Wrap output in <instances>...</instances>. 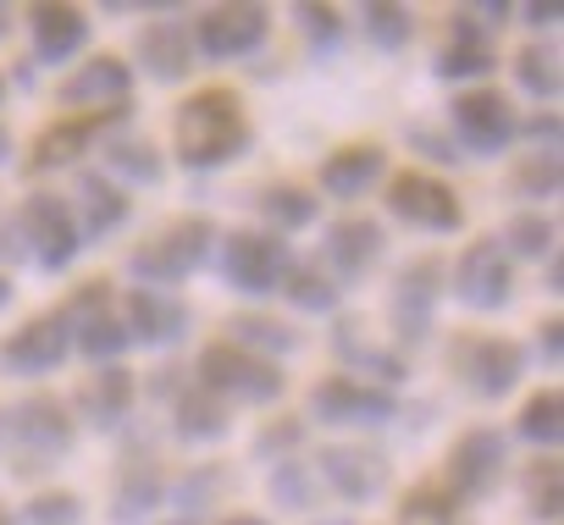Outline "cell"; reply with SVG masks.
<instances>
[{
  "label": "cell",
  "mask_w": 564,
  "mask_h": 525,
  "mask_svg": "<svg viewBox=\"0 0 564 525\" xmlns=\"http://www.w3.org/2000/svg\"><path fill=\"white\" fill-rule=\"evenodd\" d=\"M172 150L188 172H221V166L243 161L254 150V128H249L243 100L232 89H221V84L194 89L172 111Z\"/></svg>",
  "instance_id": "cell-1"
},
{
  "label": "cell",
  "mask_w": 564,
  "mask_h": 525,
  "mask_svg": "<svg viewBox=\"0 0 564 525\" xmlns=\"http://www.w3.org/2000/svg\"><path fill=\"white\" fill-rule=\"evenodd\" d=\"M84 254L78 216L62 194H29L12 221H0V260H29L34 272H67Z\"/></svg>",
  "instance_id": "cell-2"
},
{
  "label": "cell",
  "mask_w": 564,
  "mask_h": 525,
  "mask_svg": "<svg viewBox=\"0 0 564 525\" xmlns=\"http://www.w3.org/2000/svg\"><path fill=\"white\" fill-rule=\"evenodd\" d=\"M0 437H7V448L18 453L23 475H40V470H51L56 459H67L78 448V420L62 398L29 393L12 409H0Z\"/></svg>",
  "instance_id": "cell-3"
},
{
  "label": "cell",
  "mask_w": 564,
  "mask_h": 525,
  "mask_svg": "<svg viewBox=\"0 0 564 525\" xmlns=\"http://www.w3.org/2000/svg\"><path fill=\"white\" fill-rule=\"evenodd\" d=\"M216 221L210 216H177V221H166L155 238H144L133 254H128V277L139 283V288H177V283H188L205 260H210V249H216Z\"/></svg>",
  "instance_id": "cell-4"
},
{
  "label": "cell",
  "mask_w": 564,
  "mask_h": 525,
  "mask_svg": "<svg viewBox=\"0 0 564 525\" xmlns=\"http://www.w3.org/2000/svg\"><path fill=\"white\" fill-rule=\"evenodd\" d=\"M194 382L205 393H216L221 404H276L289 393V376H282L276 360H260L232 343H205L194 360Z\"/></svg>",
  "instance_id": "cell-5"
},
{
  "label": "cell",
  "mask_w": 564,
  "mask_h": 525,
  "mask_svg": "<svg viewBox=\"0 0 564 525\" xmlns=\"http://www.w3.org/2000/svg\"><path fill=\"white\" fill-rule=\"evenodd\" d=\"M216 249H221V283L243 299H271L294 266V249L271 238L265 227H238V232L216 238Z\"/></svg>",
  "instance_id": "cell-6"
},
{
  "label": "cell",
  "mask_w": 564,
  "mask_h": 525,
  "mask_svg": "<svg viewBox=\"0 0 564 525\" xmlns=\"http://www.w3.org/2000/svg\"><path fill=\"white\" fill-rule=\"evenodd\" d=\"M443 277L448 266L437 254H415L410 266H399L393 288H388V327L399 349H421L437 327V305H443Z\"/></svg>",
  "instance_id": "cell-7"
},
{
  "label": "cell",
  "mask_w": 564,
  "mask_h": 525,
  "mask_svg": "<svg viewBox=\"0 0 564 525\" xmlns=\"http://www.w3.org/2000/svg\"><path fill=\"white\" fill-rule=\"evenodd\" d=\"M443 294H454L476 316H498L514 305V260L498 249V238H470L443 277Z\"/></svg>",
  "instance_id": "cell-8"
},
{
  "label": "cell",
  "mask_w": 564,
  "mask_h": 525,
  "mask_svg": "<svg viewBox=\"0 0 564 525\" xmlns=\"http://www.w3.org/2000/svg\"><path fill=\"white\" fill-rule=\"evenodd\" d=\"M62 316H67V332H73V354H84L89 365H122V354L133 349L111 283L73 288V299L62 305Z\"/></svg>",
  "instance_id": "cell-9"
},
{
  "label": "cell",
  "mask_w": 564,
  "mask_h": 525,
  "mask_svg": "<svg viewBox=\"0 0 564 525\" xmlns=\"http://www.w3.org/2000/svg\"><path fill=\"white\" fill-rule=\"evenodd\" d=\"M448 371L476 398H509L525 376V349L514 338H498V332H465L448 349Z\"/></svg>",
  "instance_id": "cell-10"
},
{
  "label": "cell",
  "mask_w": 564,
  "mask_h": 525,
  "mask_svg": "<svg viewBox=\"0 0 564 525\" xmlns=\"http://www.w3.org/2000/svg\"><path fill=\"white\" fill-rule=\"evenodd\" d=\"M514 122H520V111L509 106V95H498L487 84L481 89H459L454 106H448V139H454V150L481 155V161H498L514 144Z\"/></svg>",
  "instance_id": "cell-11"
},
{
  "label": "cell",
  "mask_w": 564,
  "mask_h": 525,
  "mask_svg": "<svg viewBox=\"0 0 564 525\" xmlns=\"http://www.w3.org/2000/svg\"><path fill=\"white\" fill-rule=\"evenodd\" d=\"M388 216L399 221V227H410V232H432V238H448V232H459L465 227V205H459V194L443 183V177H432V172H399V177H388Z\"/></svg>",
  "instance_id": "cell-12"
},
{
  "label": "cell",
  "mask_w": 564,
  "mask_h": 525,
  "mask_svg": "<svg viewBox=\"0 0 564 525\" xmlns=\"http://www.w3.org/2000/svg\"><path fill=\"white\" fill-rule=\"evenodd\" d=\"M503 470H509V442H503V431L470 426V431L454 437V448H448V459H443V486H448L459 503H481V497L498 492Z\"/></svg>",
  "instance_id": "cell-13"
},
{
  "label": "cell",
  "mask_w": 564,
  "mask_h": 525,
  "mask_svg": "<svg viewBox=\"0 0 564 525\" xmlns=\"http://www.w3.org/2000/svg\"><path fill=\"white\" fill-rule=\"evenodd\" d=\"M388 254V227L371 221V216H338L322 227V260L316 266L338 283V288H355L366 283Z\"/></svg>",
  "instance_id": "cell-14"
},
{
  "label": "cell",
  "mask_w": 564,
  "mask_h": 525,
  "mask_svg": "<svg viewBox=\"0 0 564 525\" xmlns=\"http://www.w3.org/2000/svg\"><path fill=\"white\" fill-rule=\"evenodd\" d=\"M311 420L322 426H355V431H377L388 420H399V393L371 387L360 376H322L311 387Z\"/></svg>",
  "instance_id": "cell-15"
},
{
  "label": "cell",
  "mask_w": 564,
  "mask_h": 525,
  "mask_svg": "<svg viewBox=\"0 0 564 525\" xmlns=\"http://www.w3.org/2000/svg\"><path fill=\"white\" fill-rule=\"evenodd\" d=\"M73 354V332L62 310L29 316L12 338H0V376H18V382H40L51 371H62Z\"/></svg>",
  "instance_id": "cell-16"
},
{
  "label": "cell",
  "mask_w": 564,
  "mask_h": 525,
  "mask_svg": "<svg viewBox=\"0 0 564 525\" xmlns=\"http://www.w3.org/2000/svg\"><path fill=\"white\" fill-rule=\"evenodd\" d=\"M188 34H194V56L243 62V56H254L271 40V12L249 7V0H238V7H210V12H199V23Z\"/></svg>",
  "instance_id": "cell-17"
},
{
  "label": "cell",
  "mask_w": 564,
  "mask_h": 525,
  "mask_svg": "<svg viewBox=\"0 0 564 525\" xmlns=\"http://www.w3.org/2000/svg\"><path fill=\"white\" fill-rule=\"evenodd\" d=\"M311 470H316V481H327L333 497H344V503H377V497L388 492V481H393L388 453H382V448H366V442H327Z\"/></svg>",
  "instance_id": "cell-18"
},
{
  "label": "cell",
  "mask_w": 564,
  "mask_h": 525,
  "mask_svg": "<svg viewBox=\"0 0 564 525\" xmlns=\"http://www.w3.org/2000/svg\"><path fill=\"white\" fill-rule=\"evenodd\" d=\"M56 100L73 111V117H89V111H128L133 100V67L111 51L89 56L84 67H73L62 84H56Z\"/></svg>",
  "instance_id": "cell-19"
},
{
  "label": "cell",
  "mask_w": 564,
  "mask_h": 525,
  "mask_svg": "<svg viewBox=\"0 0 564 525\" xmlns=\"http://www.w3.org/2000/svg\"><path fill=\"white\" fill-rule=\"evenodd\" d=\"M333 354L344 360V376H360L371 387L393 393L399 382H410V360L393 343H377L366 332V321H355V316H333Z\"/></svg>",
  "instance_id": "cell-20"
},
{
  "label": "cell",
  "mask_w": 564,
  "mask_h": 525,
  "mask_svg": "<svg viewBox=\"0 0 564 525\" xmlns=\"http://www.w3.org/2000/svg\"><path fill=\"white\" fill-rule=\"evenodd\" d=\"M122 310V327H128V343L133 349H172L188 338V305L166 288H128V299L117 305Z\"/></svg>",
  "instance_id": "cell-21"
},
{
  "label": "cell",
  "mask_w": 564,
  "mask_h": 525,
  "mask_svg": "<svg viewBox=\"0 0 564 525\" xmlns=\"http://www.w3.org/2000/svg\"><path fill=\"white\" fill-rule=\"evenodd\" d=\"M128 111H89V117H56L40 139H34V155H29V172H56V166H73L78 155H89L111 128H122Z\"/></svg>",
  "instance_id": "cell-22"
},
{
  "label": "cell",
  "mask_w": 564,
  "mask_h": 525,
  "mask_svg": "<svg viewBox=\"0 0 564 525\" xmlns=\"http://www.w3.org/2000/svg\"><path fill=\"white\" fill-rule=\"evenodd\" d=\"M133 56H139V67H144V78H155V84H183L188 73H194V34H188V23L183 18H155V23H144L139 34H133Z\"/></svg>",
  "instance_id": "cell-23"
},
{
  "label": "cell",
  "mask_w": 564,
  "mask_h": 525,
  "mask_svg": "<svg viewBox=\"0 0 564 525\" xmlns=\"http://www.w3.org/2000/svg\"><path fill=\"white\" fill-rule=\"evenodd\" d=\"M492 67H498L492 29H481L476 12H454V18H448V40H443L432 73H437L443 84H481Z\"/></svg>",
  "instance_id": "cell-24"
},
{
  "label": "cell",
  "mask_w": 564,
  "mask_h": 525,
  "mask_svg": "<svg viewBox=\"0 0 564 525\" xmlns=\"http://www.w3.org/2000/svg\"><path fill=\"white\" fill-rule=\"evenodd\" d=\"M29 40L45 67H67L89 45V12L67 7V0H40V7H29Z\"/></svg>",
  "instance_id": "cell-25"
},
{
  "label": "cell",
  "mask_w": 564,
  "mask_h": 525,
  "mask_svg": "<svg viewBox=\"0 0 564 525\" xmlns=\"http://www.w3.org/2000/svg\"><path fill=\"white\" fill-rule=\"evenodd\" d=\"M166 475H161V464L150 459V453H128L122 464H117V486H111V525H144V519H155V508H166Z\"/></svg>",
  "instance_id": "cell-26"
},
{
  "label": "cell",
  "mask_w": 564,
  "mask_h": 525,
  "mask_svg": "<svg viewBox=\"0 0 564 525\" xmlns=\"http://www.w3.org/2000/svg\"><path fill=\"white\" fill-rule=\"evenodd\" d=\"M316 183H322V194H333V199H366L377 183H388V150H382L377 139H366V144H338V150L322 161Z\"/></svg>",
  "instance_id": "cell-27"
},
{
  "label": "cell",
  "mask_w": 564,
  "mask_h": 525,
  "mask_svg": "<svg viewBox=\"0 0 564 525\" xmlns=\"http://www.w3.org/2000/svg\"><path fill=\"white\" fill-rule=\"evenodd\" d=\"M133 398H139V382H133L128 365H95L73 404L95 431H122V420L133 415Z\"/></svg>",
  "instance_id": "cell-28"
},
{
  "label": "cell",
  "mask_w": 564,
  "mask_h": 525,
  "mask_svg": "<svg viewBox=\"0 0 564 525\" xmlns=\"http://www.w3.org/2000/svg\"><path fill=\"white\" fill-rule=\"evenodd\" d=\"M73 216H78L84 243H89V238H111V232L128 227L133 199H128V188H117L106 172H78V205H73Z\"/></svg>",
  "instance_id": "cell-29"
},
{
  "label": "cell",
  "mask_w": 564,
  "mask_h": 525,
  "mask_svg": "<svg viewBox=\"0 0 564 525\" xmlns=\"http://www.w3.org/2000/svg\"><path fill=\"white\" fill-rule=\"evenodd\" d=\"M172 431L183 442H221L232 431V404H221L216 393H205L199 382H183L172 393Z\"/></svg>",
  "instance_id": "cell-30"
},
{
  "label": "cell",
  "mask_w": 564,
  "mask_h": 525,
  "mask_svg": "<svg viewBox=\"0 0 564 525\" xmlns=\"http://www.w3.org/2000/svg\"><path fill=\"white\" fill-rule=\"evenodd\" d=\"M100 172L117 188H155L166 177V161L150 139H100Z\"/></svg>",
  "instance_id": "cell-31"
},
{
  "label": "cell",
  "mask_w": 564,
  "mask_h": 525,
  "mask_svg": "<svg viewBox=\"0 0 564 525\" xmlns=\"http://www.w3.org/2000/svg\"><path fill=\"white\" fill-rule=\"evenodd\" d=\"M254 210H260V221H265V232H271V238H289V232L316 227L322 199H316L311 188H300V183H265V188H260V199H254Z\"/></svg>",
  "instance_id": "cell-32"
},
{
  "label": "cell",
  "mask_w": 564,
  "mask_h": 525,
  "mask_svg": "<svg viewBox=\"0 0 564 525\" xmlns=\"http://www.w3.org/2000/svg\"><path fill=\"white\" fill-rule=\"evenodd\" d=\"M520 497H525V519L558 525V514H564V464H558V453H536L520 470Z\"/></svg>",
  "instance_id": "cell-33"
},
{
  "label": "cell",
  "mask_w": 564,
  "mask_h": 525,
  "mask_svg": "<svg viewBox=\"0 0 564 525\" xmlns=\"http://www.w3.org/2000/svg\"><path fill=\"white\" fill-rule=\"evenodd\" d=\"M221 343L249 349V354H260V360H282V354H294L305 338H300L289 321H276V316H232Z\"/></svg>",
  "instance_id": "cell-34"
},
{
  "label": "cell",
  "mask_w": 564,
  "mask_h": 525,
  "mask_svg": "<svg viewBox=\"0 0 564 525\" xmlns=\"http://www.w3.org/2000/svg\"><path fill=\"white\" fill-rule=\"evenodd\" d=\"M276 294L289 299L294 310H305V316H338V299H344V288L316 266V260H294Z\"/></svg>",
  "instance_id": "cell-35"
},
{
  "label": "cell",
  "mask_w": 564,
  "mask_h": 525,
  "mask_svg": "<svg viewBox=\"0 0 564 525\" xmlns=\"http://www.w3.org/2000/svg\"><path fill=\"white\" fill-rule=\"evenodd\" d=\"M498 249L509 260H547L558 249V221L542 216V210H514L498 232Z\"/></svg>",
  "instance_id": "cell-36"
},
{
  "label": "cell",
  "mask_w": 564,
  "mask_h": 525,
  "mask_svg": "<svg viewBox=\"0 0 564 525\" xmlns=\"http://www.w3.org/2000/svg\"><path fill=\"white\" fill-rule=\"evenodd\" d=\"M514 431H520L536 453H558V442H564V393H558V387L531 393V398L520 404Z\"/></svg>",
  "instance_id": "cell-37"
},
{
  "label": "cell",
  "mask_w": 564,
  "mask_h": 525,
  "mask_svg": "<svg viewBox=\"0 0 564 525\" xmlns=\"http://www.w3.org/2000/svg\"><path fill=\"white\" fill-rule=\"evenodd\" d=\"M360 34L382 56H399L415 40V12L410 7H393V0H366V7H360Z\"/></svg>",
  "instance_id": "cell-38"
},
{
  "label": "cell",
  "mask_w": 564,
  "mask_h": 525,
  "mask_svg": "<svg viewBox=\"0 0 564 525\" xmlns=\"http://www.w3.org/2000/svg\"><path fill=\"white\" fill-rule=\"evenodd\" d=\"M558 188H564V161H558V150H531V155H520L514 172H509V194L525 199L531 210H536L542 199H558Z\"/></svg>",
  "instance_id": "cell-39"
},
{
  "label": "cell",
  "mask_w": 564,
  "mask_h": 525,
  "mask_svg": "<svg viewBox=\"0 0 564 525\" xmlns=\"http://www.w3.org/2000/svg\"><path fill=\"white\" fill-rule=\"evenodd\" d=\"M393 525H465V519H459V497L443 481H421L399 497Z\"/></svg>",
  "instance_id": "cell-40"
},
{
  "label": "cell",
  "mask_w": 564,
  "mask_h": 525,
  "mask_svg": "<svg viewBox=\"0 0 564 525\" xmlns=\"http://www.w3.org/2000/svg\"><path fill=\"white\" fill-rule=\"evenodd\" d=\"M316 470L294 453V459H276L271 470H265V492H271V503L276 508H289V514H305V508H316Z\"/></svg>",
  "instance_id": "cell-41"
},
{
  "label": "cell",
  "mask_w": 564,
  "mask_h": 525,
  "mask_svg": "<svg viewBox=\"0 0 564 525\" xmlns=\"http://www.w3.org/2000/svg\"><path fill=\"white\" fill-rule=\"evenodd\" d=\"M514 84H520L536 106H553L558 89H564L558 51H553V45H525V51H514Z\"/></svg>",
  "instance_id": "cell-42"
},
{
  "label": "cell",
  "mask_w": 564,
  "mask_h": 525,
  "mask_svg": "<svg viewBox=\"0 0 564 525\" xmlns=\"http://www.w3.org/2000/svg\"><path fill=\"white\" fill-rule=\"evenodd\" d=\"M294 23H300V34H305V45H311L316 56H333V51L344 45V12H338V7H322V0H300V7H294Z\"/></svg>",
  "instance_id": "cell-43"
},
{
  "label": "cell",
  "mask_w": 564,
  "mask_h": 525,
  "mask_svg": "<svg viewBox=\"0 0 564 525\" xmlns=\"http://www.w3.org/2000/svg\"><path fill=\"white\" fill-rule=\"evenodd\" d=\"M221 481H227V475H221L216 464H194V470H188L177 486H166V497H172L177 519H199V514L210 508V497L221 492Z\"/></svg>",
  "instance_id": "cell-44"
},
{
  "label": "cell",
  "mask_w": 564,
  "mask_h": 525,
  "mask_svg": "<svg viewBox=\"0 0 564 525\" xmlns=\"http://www.w3.org/2000/svg\"><path fill=\"white\" fill-rule=\"evenodd\" d=\"M23 525H84V497L67 492V486H51V492L29 497Z\"/></svg>",
  "instance_id": "cell-45"
},
{
  "label": "cell",
  "mask_w": 564,
  "mask_h": 525,
  "mask_svg": "<svg viewBox=\"0 0 564 525\" xmlns=\"http://www.w3.org/2000/svg\"><path fill=\"white\" fill-rule=\"evenodd\" d=\"M300 442H305V420L282 415V420H271V426H260V431H254V459H260V464L294 459V448H300Z\"/></svg>",
  "instance_id": "cell-46"
},
{
  "label": "cell",
  "mask_w": 564,
  "mask_h": 525,
  "mask_svg": "<svg viewBox=\"0 0 564 525\" xmlns=\"http://www.w3.org/2000/svg\"><path fill=\"white\" fill-rule=\"evenodd\" d=\"M514 139H531L536 150H558V111H536L514 122Z\"/></svg>",
  "instance_id": "cell-47"
},
{
  "label": "cell",
  "mask_w": 564,
  "mask_h": 525,
  "mask_svg": "<svg viewBox=\"0 0 564 525\" xmlns=\"http://www.w3.org/2000/svg\"><path fill=\"white\" fill-rule=\"evenodd\" d=\"M410 144H415L426 161H437V166H454V161H459L454 139H443V133H432V128H410Z\"/></svg>",
  "instance_id": "cell-48"
},
{
  "label": "cell",
  "mask_w": 564,
  "mask_h": 525,
  "mask_svg": "<svg viewBox=\"0 0 564 525\" xmlns=\"http://www.w3.org/2000/svg\"><path fill=\"white\" fill-rule=\"evenodd\" d=\"M531 349H536V360H542V365H558V360H564V321H558V316H547V321L536 327V343H531Z\"/></svg>",
  "instance_id": "cell-49"
},
{
  "label": "cell",
  "mask_w": 564,
  "mask_h": 525,
  "mask_svg": "<svg viewBox=\"0 0 564 525\" xmlns=\"http://www.w3.org/2000/svg\"><path fill=\"white\" fill-rule=\"evenodd\" d=\"M520 18L542 34V29H558V18H564V12H558V0H531V7H520Z\"/></svg>",
  "instance_id": "cell-50"
},
{
  "label": "cell",
  "mask_w": 564,
  "mask_h": 525,
  "mask_svg": "<svg viewBox=\"0 0 564 525\" xmlns=\"http://www.w3.org/2000/svg\"><path fill=\"white\" fill-rule=\"evenodd\" d=\"M547 294H564V254H547Z\"/></svg>",
  "instance_id": "cell-51"
},
{
  "label": "cell",
  "mask_w": 564,
  "mask_h": 525,
  "mask_svg": "<svg viewBox=\"0 0 564 525\" xmlns=\"http://www.w3.org/2000/svg\"><path fill=\"white\" fill-rule=\"evenodd\" d=\"M216 525H271V519H260V514H227V519H216Z\"/></svg>",
  "instance_id": "cell-52"
},
{
  "label": "cell",
  "mask_w": 564,
  "mask_h": 525,
  "mask_svg": "<svg viewBox=\"0 0 564 525\" xmlns=\"http://www.w3.org/2000/svg\"><path fill=\"white\" fill-rule=\"evenodd\" d=\"M12 294H18V288H12V277H7V272H0V310H7V305H12Z\"/></svg>",
  "instance_id": "cell-53"
},
{
  "label": "cell",
  "mask_w": 564,
  "mask_h": 525,
  "mask_svg": "<svg viewBox=\"0 0 564 525\" xmlns=\"http://www.w3.org/2000/svg\"><path fill=\"white\" fill-rule=\"evenodd\" d=\"M7 161H12V133L0 128V166H7Z\"/></svg>",
  "instance_id": "cell-54"
},
{
  "label": "cell",
  "mask_w": 564,
  "mask_h": 525,
  "mask_svg": "<svg viewBox=\"0 0 564 525\" xmlns=\"http://www.w3.org/2000/svg\"><path fill=\"white\" fill-rule=\"evenodd\" d=\"M12 34V7H0V40Z\"/></svg>",
  "instance_id": "cell-55"
},
{
  "label": "cell",
  "mask_w": 564,
  "mask_h": 525,
  "mask_svg": "<svg viewBox=\"0 0 564 525\" xmlns=\"http://www.w3.org/2000/svg\"><path fill=\"white\" fill-rule=\"evenodd\" d=\"M311 525H355V519H344V514H327V519H311Z\"/></svg>",
  "instance_id": "cell-56"
},
{
  "label": "cell",
  "mask_w": 564,
  "mask_h": 525,
  "mask_svg": "<svg viewBox=\"0 0 564 525\" xmlns=\"http://www.w3.org/2000/svg\"><path fill=\"white\" fill-rule=\"evenodd\" d=\"M172 525H199V519H172Z\"/></svg>",
  "instance_id": "cell-57"
},
{
  "label": "cell",
  "mask_w": 564,
  "mask_h": 525,
  "mask_svg": "<svg viewBox=\"0 0 564 525\" xmlns=\"http://www.w3.org/2000/svg\"><path fill=\"white\" fill-rule=\"evenodd\" d=\"M0 100H7V78H0Z\"/></svg>",
  "instance_id": "cell-58"
}]
</instances>
